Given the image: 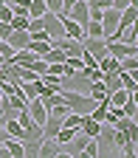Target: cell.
Listing matches in <instances>:
<instances>
[{"label": "cell", "instance_id": "23", "mask_svg": "<svg viewBox=\"0 0 138 158\" xmlns=\"http://www.w3.org/2000/svg\"><path fill=\"white\" fill-rule=\"evenodd\" d=\"M3 62H6V59H3V56H0V65H3Z\"/></svg>", "mask_w": 138, "mask_h": 158}, {"label": "cell", "instance_id": "4", "mask_svg": "<svg viewBox=\"0 0 138 158\" xmlns=\"http://www.w3.org/2000/svg\"><path fill=\"white\" fill-rule=\"evenodd\" d=\"M26 110H28V116L34 118V122L43 127L45 124V118H48V107L43 105V99L39 96H34V99H28V105H26Z\"/></svg>", "mask_w": 138, "mask_h": 158}, {"label": "cell", "instance_id": "7", "mask_svg": "<svg viewBox=\"0 0 138 158\" xmlns=\"http://www.w3.org/2000/svg\"><path fill=\"white\" fill-rule=\"evenodd\" d=\"M28 40H31V37H28L26 28H11V34L6 37V43H9L14 51H20V48H26V45H28Z\"/></svg>", "mask_w": 138, "mask_h": 158}, {"label": "cell", "instance_id": "21", "mask_svg": "<svg viewBox=\"0 0 138 158\" xmlns=\"http://www.w3.org/2000/svg\"><path fill=\"white\" fill-rule=\"evenodd\" d=\"M6 138H9V133H6V127H3V124H0V147H3Z\"/></svg>", "mask_w": 138, "mask_h": 158}, {"label": "cell", "instance_id": "8", "mask_svg": "<svg viewBox=\"0 0 138 158\" xmlns=\"http://www.w3.org/2000/svg\"><path fill=\"white\" fill-rule=\"evenodd\" d=\"M37 158H62V150H59V144L54 141V138H43Z\"/></svg>", "mask_w": 138, "mask_h": 158}, {"label": "cell", "instance_id": "18", "mask_svg": "<svg viewBox=\"0 0 138 158\" xmlns=\"http://www.w3.org/2000/svg\"><path fill=\"white\" fill-rule=\"evenodd\" d=\"M130 3H135V0H113V3H110V9H116V11H121V9H127ZM138 6V3H135Z\"/></svg>", "mask_w": 138, "mask_h": 158}, {"label": "cell", "instance_id": "16", "mask_svg": "<svg viewBox=\"0 0 138 158\" xmlns=\"http://www.w3.org/2000/svg\"><path fill=\"white\" fill-rule=\"evenodd\" d=\"M45 9L54 14H62V0H45Z\"/></svg>", "mask_w": 138, "mask_h": 158}, {"label": "cell", "instance_id": "1", "mask_svg": "<svg viewBox=\"0 0 138 158\" xmlns=\"http://www.w3.org/2000/svg\"><path fill=\"white\" fill-rule=\"evenodd\" d=\"M82 48L99 62V59L107 56V40L104 37H82Z\"/></svg>", "mask_w": 138, "mask_h": 158}, {"label": "cell", "instance_id": "10", "mask_svg": "<svg viewBox=\"0 0 138 158\" xmlns=\"http://www.w3.org/2000/svg\"><path fill=\"white\" fill-rule=\"evenodd\" d=\"M79 130H82L87 138H96L99 133H102V122H96V118H90V116H85L82 118V127H79Z\"/></svg>", "mask_w": 138, "mask_h": 158}, {"label": "cell", "instance_id": "12", "mask_svg": "<svg viewBox=\"0 0 138 158\" xmlns=\"http://www.w3.org/2000/svg\"><path fill=\"white\" fill-rule=\"evenodd\" d=\"M87 96L93 99V102H102V99H107V88H104V82H102V79L90 82V88H87Z\"/></svg>", "mask_w": 138, "mask_h": 158}, {"label": "cell", "instance_id": "11", "mask_svg": "<svg viewBox=\"0 0 138 158\" xmlns=\"http://www.w3.org/2000/svg\"><path fill=\"white\" fill-rule=\"evenodd\" d=\"M3 147H6V152L11 155V158H26V150H23V141H17V138H6L3 141Z\"/></svg>", "mask_w": 138, "mask_h": 158}, {"label": "cell", "instance_id": "6", "mask_svg": "<svg viewBox=\"0 0 138 158\" xmlns=\"http://www.w3.org/2000/svg\"><path fill=\"white\" fill-rule=\"evenodd\" d=\"M118 14H121V11H116V9H104V11H102L104 40H110V37H113V31H116V26H118Z\"/></svg>", "mask_w": 138, "mask_h": 158}, {"label": "cell", "instance_id": "22", "mask_svg": "<svg viewBox=\"0 0 138 158\" xmlns=\"http://www.w3.org/2000/svg\"><path fill=\"white\" fill-rule=\"evenodd\" d=\"M6 122V110H3V105H0V124Z\"/></svg>", "mask_w": 138, "mask_h": 158}, {"label": "cell", "instance_id": "5", "mask_svg": "<svg viewBox=\"0 0 138 158\" xmlns=\"http://www.w3.org/2000/svg\"><path fill=\"white\" fill-rule=\"evenodd\" d=\"M65 17H71V20H76L79 26H85L87 20H90V6H87V0H76V3L68 9V14Z\"/></svg>", "mask_w": 138, "mask_h": 158}, {"label": "cell", "instance_id": "2", "mask_svg": "<svg viewBox=\"0 0 138 158\" xmlns=\"http://www.w3.org/2000/svg\"><path fill=\"white\" fill-rule=\"evenodd\" d=\"M39 20H43V28L48 31L51 43H54V40H59V37H65V31H62V17H59V14H54V11H45Z\"/></svg>", "mask_w": 138, "mask_h": 158}, {"label": "cell", "instance_id": "14", "mask_svg": "<svg viewBox=\"0 0 138 158\" xmlns=\"http://www.w3.org/2000/svg\"><path fill=\"white\" fill-rule=\"evenodd\" d=\"M45 11V0H28V17H43Z\"/></svg>", "mask_w": 138, "mask_h": 158}, {"label": "cell", "instance_id": "9", "mask_svg": "<svg viewBox=\"0 0 138 158\" xmlns=\"http://www.w3.org/2000/svg\"><path fill=\"white\" fill-rule=\"evenodd\" d=\"M62 31L71 40H82L85 37V26H79L76 20H71V17H62Z\"/></svg>", "mask_w": 138, "mask_h": 158}, {"label": "cell", "instance_id": "13", "mask_svg": "<svg viewBox=\"0 0 138 158\" xmlns=\"http://www.w3.org/2000/svg\"><path fill=\"white\" fill-rule=\"evenodd\" d=\"M118 68H121V71H130V73H138V54L118 59Z\"/></svg>", "mask_w": 138, "mask_h": 158}, {"label": "cell", "instance_id": "3", "mask_svg": "<svg viewBox=\"0 0 138 158\" xmlns=\"http://www.w3.org/2000/svg\"><path fill=\"white\" fill-rule=\"evenodd\" d=\"M107 54L116 56V59H124V56L138 54V45H130V43H124V40H107Z\"/></svg>", "mask_w": 138, "mask_h": 158}, {"label": "cell", "instance_id": "19", "mask_svg": "<svg viewBox=\"0 0 138 158\" xmlns=\"http://www.w3.org/2000/svg\"><path fill=\"white\" fill-rule=\"evenodd\" d=\"M110 3H113V0H87L90 9H110Z\"/></svg>", "mask_w": 138, "mask_h": 158}, {"label": "cell", "instance_id": "17", "mask_svg": "<svg viewBox=\"0 0 138 158\" xmlns=\"http://www.w3.org/2000/svg\"><path fill=\"white\" fill-rule=\"evenodd\" d=\"M11 54H14V48L6 43V40H0V56H3V59H11Z\"/></svg>", "mask_w": 138, "mask_h": 158}, {"label": "cell", "instance_id": "20", "mask_svg": "<svg viewBox=\"0 0 138 158\" xmlns=\"http://www.w3.org/2000/svg\"><path fill=\"white\" fill-rule=\"evenodd\" d=\"M9 34H11V26H9V23H3V20H0V40H6Z\"/></svg>", "mask_w": 138, "mask_h": 158}, {"label": "cell", "instance_id": "15", "mask_svg": "<svg viewBox=\"0 0 138 158\" xmlns=\"http://www.w3.org/2000/svg\"><path fill=\"white\" fill-rule=\"evenodd\" d=\"M82 158H99V147H96V138H90V141L82 147Z\"/></svg>", "mask_w": 138, "mask_h": 158}]
</instances>
